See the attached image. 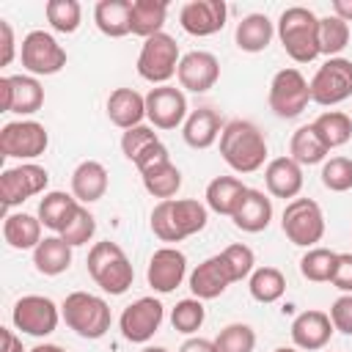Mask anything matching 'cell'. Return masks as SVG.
<instances>
[{"mask_svg": "<svg viewBox=\"0 0 352 352\" xmlns=\"http://www.w3.org/2000/svg\"><path fill=\"white\" fill-rule=\"evenodd\" d=\"M220 157L234 173H256L267 162V138L264 132L248 121L234 118L220 132Z\"/></svg>", "mask_w": 352, "mask_h": 352, "instance_id": "1", "label": "cell"}, {"mask_svg": "<svg viewBox=\"0 0 352 352\" xmlns=\"http://www.w3.org/2000/svg\"><path fill=\"white\" fill-rule=\"evenodd\" d=\"M209 220V209L206 204L195 201V198H168V201H157L151 209V231L160 242H182L198 231L206 228Z\"/></svg>", "mask_w": 352, "mask_h": 352, "instance_id": "2", "label": "cell"}, {"mask_svg": "<svg viewBox=\"0 0 352 352\" xmlns=\"http://www.w3.org/2000/svg\"><path fill=\"white\" fill-rule=\"evenodd\" d=\"M283 52L294 63H311L319 58V16L305 6H289L278 16L275 28Z\"/></svg>", "mask_w": 352, "mask_h": 352, "instance_id": "3", "label": "cell"}, {"mask_svg": "<svg viewBox=\"0 0 352 352\" xmlns=\"http://www.w3.org/2000/svg\"><path fill=\"white\" fill-rule=\"evenodd\" d=\"M88 275L91 280L104 292V294H124L132 280H135V270L124 253V248L118 242H94V248L88 250Z\"/></svg>", "mask_w": 352, "mask_h": 352, "instance_id": "4", "label": "cell"}, {"mask_svg": "<svg viewBox=\"0 0 352 352\" xmlns=\"http://www.w3.org/2000/svg\"><path fill=\"white\" fill-rule=\"evenodd\" d=\"M60 319L69 330H74L80 338L96 341L110 330V305L104 297L91 292H72L60 302Z\"/></svg>", "mask_w": 352, "mask_h": 352, "instance_id": "5", "label": "cell"}, {"mask_svg": "<svg viewBox=\"0 0 352 352\" xmlns=\"http://www.w3.org/2000/svg\"><path fill=\"white\" fill-rule=\"evenodd\" d=\"M280 228L292 245L316 248L324 236V212L314 198H294L280 214Z\"/></svg>", "mask_w": 352, "mask_h": 352, "instance_id": "6", "label": "cell"}, {"mask_svg": "<svg viewBox=\"0 0 352 352\" xmlns=\"http://www.w3.org/2000/svg\"><path fill=\"white\" fill-rule=\"evenodd\" d=\"M179 60H182V52H179V44L173 36H168L165 30L146 38L140 52H138V74L151 82V85H168V80L176 74L179 69Z\"/></svg>", "mask_w": 352, "mask_h": 352, "instance_id": "7", "label": "cell"}, {"mask_svg": "<svg viewBox=\"0 0 352 352\" xmlns=\"http://www.w3.org/2000/svg\"><path fill=\"white\" fill-rule=\"evenodd\" d=\"M311 102L322 107H336L352 96V60L349 58H327L314 77L308 80Z\"/></svg>", "mask_w": 352, "mask_h": 352, "instance_id": "8", "label": "cell"}, {"mask_svg": "<svg viewBox=\"0 0 352 352\" xmlns=\"http://www.w3.org/2000/svg\"><path fill=\"white\" fill-rule=\"evenodd\" d=\"M19 60H22V69L33 77H50V74H58L69 55L66 50L58 44V38L47 30H30L22 44H19Z\"/></svg>", "mask_w": 352, "mask_h": 352, "instance_id": "9", "label": "cell"}, {"mask_svg": "<svg viewBox=\"0 0 352 352\" xmlns=\"http://www.w3.org/2000/svg\"><path fill=\"white\" fill-rule=\"evenodd\" d=\"M267 102H270V110L278 118H286V121L297 118L311 102V88H308V80L302 77V72L294 69V66H286V69L275 72V77L270 82Z\"/></svg>", "mask_w": 352, "mask_h": 352, "instance_id": "10", "label": "cell"}, {"mask_svg": "<svg viewBox=\"0 0 352 352\" xmlns=\"http://www.w3.org/2000/svg\"><path fill=\"white\" fill-rule=\"evenodd\" d=\"M50 146V132L44 124L33 118H19L8 121L0 129V157H14L22 162H33L41 157Z\"/></svg>", "mask_w": 352, "mask_h": 352, "instance_id": "11", "label": "cell"}, {"mask_svg": "<svg viewBox=\"0 0 352 352\" xmlns=\"http://www.w3.org/2000/svg\"><path fill=\"white\" fill-rule=\"evenodd\" d=\"M11 322L16 330H22L25 336L33 338H44L50 333H55L58 322H60V305H55L50 297L44 294H25L14 302L11 311Z\"/></svg>", "mask_w": 352, "mask_h": 352, "instance_id": "12", "label": "cell"}, {"mask_svg": "<svg viewBox=\"0 0 352 352\" xmlns=\"http://www.w3.org/2000/svg\"><path fill=\"white\" fill-rule=\"evenodd\" d=\"M47 184H50V173H47V168H41L36 162H22L16 168H6L0 173V201L6 209H11L33 195L47 192Z\"/></svg>", "mask_w": 352, "mask_h": 352, "instance_id": "13", "label": "cell"}, {"mask_svg": "<svg viewBox=\"0 0 352 352\" xmlns=\"http://www.w3.org/2000/svg\"><path fill=\"white\" fill-rule=\"evenodd\" d=\"M165 319V305L157 297H138L129 302L121 316H118V330L126 341L132 344H146L162 324Z\"/></svg>", "mask_w": 352, "mask_h": 352, "instance_id": "14", "label": "cell"}, {"mask_svg": "<svg viewBox=\"0 0 352 352\" xmlns=\"http://www.w3.org/2000/svg\"><path fill=\"white\" fill-rule=\"evenodd\" d=\"M187 96L176 85H154L146 94V118L154 129H176L187 121Z\"/></svg>", "mask_w": 352, "mask_h": 352, "instance_id": "15", "label": "cell"}, {"mask_svg": "<svg viewBox=\"0 0 352 352\" xmlns=\"http://www.w3.org/2000/svg\"><path fill=\"white\" fill-rule=\"evenodd\" d=\"M44 104V88L33 74H8L0 77V110L33 116Z\"/></svg>", "mask_w": 352, "mask_h": 352, "instance_id": "16", "label": "cell"}, {"mask_svg": "<svg viewBox=\"0 0 352 352\" xmlns=\"http://www.w3.org/2000/svg\"><path fill=\"white\" fill-rule=\"evenodd\" d=\"M228 6L223 0H190L179 11V25L190 36H214L226 28Z\"/></svg>", "mask_w": 352, "mask_h": 352, "instance_id": "17", "label": "cell"}, {"mask_svg": "<svg viewBox=\"0 0 352 352\" xmlns=\"http://www.w3.org/2000/svg\"><path fill=\"white\" fill-rule=\"evenodd\" d=\"M184 275H187V256L179 248H170V245L157 248L154 256L148 258L146 280L160 294H170L173 289H179Z\"/></svg>", "mask_w": 352, "mask_h": 352, "instance_id": "18", "label": "cell"}, {"mask_svg": "<svg viewBox=\"0 0 352 352\" xmlns=\"http://www.w3.org/2000/svg\"><path fill=\"white\" fill-rule=\"evenodd\" d=\"M176 77H179V85L184 91L206 94L220 80V60L212 52H206V50H192V52L182 55Z\"/></svg>", "mask_w": 352, "mask_h": 352, "instance_id": "19", "label": "cell"}, {"mask_svg": "<svg viewBox=\"0 0 352 352\" xmlns=\"http://www.w3.org/2000/svg\"><path fill=\"white\" fill-rule=\"evenodd\" d=\"M333 322H330V314L324 311H302L294 316L292 327H289V336H292V344L300 349V352H322L333 336Z\"/></svg>", "mask_w": 352, "mask_h": 352, "instance_id": "20", "label": "cell"}, {"mask_svg": "<svg viewBox=\"0 0 352 352\" xmlns=\"http://www.w3.org/2000/svg\"><path fill=\"white\" fill-rule=\"evenodd\" d=\"M190 292H192V297H198V300H214V297H220L231 283H234V278H231V270H228V264L223 261V256L220 253H214V256H209V258H204L192 272H190Z\"/></svg>", "mask_w": 352, "mask_h": 352, "instance_id": "21", "label": "cell"}, {"mask_svg": "<svg viewBox=\"0 0 352 352\" xmlns=\"http://www.w3.org/2000/svg\"><path fill=\"white\" fill-rule=\"evenodd\" d=\"M302 165H297L292 157H275L264 168V184L272 198H289L294 201L302 190Z\"/></svg>", "mask_w": 352, "mask_h": 352, "instance_id": "22", "label": "cell"}, {"mask_svg": "<svg viewBox=\"0 0 352 352\" xmlns=\"http://www.w3.org/2000/svg\"><path fill=\"white\" fill-rule=\"evenodd\" d=\"M223 126L226 124L214 107H198V110H190L187 121L182 124V138L190 148H209L220 140Z\"/></svg>", "mask_w": 352, "mask_h": 352, "instance_id": "23", "label": "cell"}, {"mask_svg": "<svg viewBox=\"0 0 352 352\" xmlns=\"http://www.w3.org/2000/svg\"><path fill=\"white\" fill-rule=\"evenodd\" d=\"M107 118L118 129H132L140 126L146 118V96L138 94L135 88H116L107 96Z\"/></svg>", "mask_w": 352, "mask_h": 352, "instance_id": "24", "label": "cell"}, {"mask_svg": "<svg viewBox=\"0 0 352 352\" xmlns=\"http://www.w3.org/2000/svg\"><path fill=\"white\" fill-rule=\"evenodd\" d=\"M231 220H234V226H236L239 231H245V234H258V231H264V228L270 226V220H272V198H267L261 190L248 187V192L242 195V201H239L236 212L231 214Z\"/></svg>", "mask_w": 352, "mask_h": 352, "instance_id": "25", "label": "cell"}, {"mask_svg": "<svg viewBox=\"0 0 352 352\" xmlns=\"http://www.w3.org/2000/svg\"><path fill=\"white\" fill-rule=\"evenodd\" d=\"M107 168L99 160H82L72 170V195L80 204H94L107 192Z\"/></svg>", "mask_w": 352, "mask_h": 352, "instance_id": "26", "label": "cell"}, {"mask_svg": "<svg viewBox=\"0 0 352 352\" xmlns=\"http://www.w3.org/2000/svg\"><path fill=\"white\" fill-rule=\"evenodd\" d=\"M41 220L38 214H28V212H8L3 220V239L14 248V250H36L41 236Z\"/></svg>", "mask_w": 352, "mask_h": 352, "instance_id": "27", "label": "cell"}, {"mask_svg": "<svg viewBox=\"0 0 352 352\" xmlns=\"http://www.w3.org/2000/svg\"><path fill=\"white\" fill-rule=\"evenodd\" d=\"M275 36V25L267 14H248L236 22V30H234V41L242 52H264L270 47Z\"/></svg>", "mask_w": 352, "mask_h": 352, "instance_id": "28", "label": "cell"}, {"mask_svg": "<svg viewBox=\"0 0 352 352\" xmlns=\"http://www.w3.org/2000/svg\"><path fill=\"white\" fill-rule=\"evenodd\" d=\"M248 192V187L242 184V179L236 176H214L206 184V209H212L214 214H226L231 217L242 201V195Z\"/></svg>", "mask_w": 352, "mask_h": 352, "instance_id": "29", "label": "cell"}, {"mask_svg": "<svg viewBox=\"0 0 352 352\" xmlns=\"http://www.w3.org/2000/svg\"><path fill=\"white\" fill-rule=\"evenodd\" d=\"M165 19H168V3L165 0H132V11H129L132 36H140L146 41V38L162 33Z\"/></svg>", "mask_w": 352, "mask_h": 352, "instance_id": "30", "label": "cell"}, {"mask_svg": "<svg viewBox=\"0 0 352 352\" xmlns=\"http://www.w3.org/2000/svg\"><path fill=\"white\" fill-rule=\"evenodd\" d=\"M129 11H132V0H99L94 6V22L99 33H104L107 38H124L132 33Z\"/></svg>", "mask_w": 352, "mask_h": 352, "instance_id": "31", "label": "cell"}, {"mask_svg": "<svg viewBox=\"0 0 352 352\" xmlns=\"http://www.w3.org/2000/svg\"><path fill=\"white\" fill-rule=\"evenodd\" d=\"M33 267H36V272L50 275V278L66 272L72 267V245L63 242L58 234L55 236H44L38 242V248L33 250Z\"/></svg>", "mask_w": 352, "mask_h": 352, "instance_id": "32", "label": "cell"}, {"mask_svg": "<svg viewBox=\"0 0 352 352\" xmlns=\"http://www.w3.org/2000/svg\"><path fill=\"white\" fill-rule=\"evenodd\" d=\"M77 206H80V201H77L72 192L50 190V192H44V198L38 201V220H41L44 228L60 234Z\"/></svg>", "mask_w": 352, "mask_h": 352, "instance_id": "33", "label": "cell"}, {"mask_svg": "<svg viewBox=\"0 0 352 352\" xmlns=\"http://www.w3.org/2000/svg\"><path fill=\"white\" fill-rule=\"evenodd\" d=\"M330 154V148L322 143V138L316 135V129L311 124L300 126L292 132V140H289V157L297 162V165H319L324 162Z\"/></svg>", "mask_w": 352, "mask_h": 352, "instance_id": "34", "label": "cell"}, {"mask_svg": "<svg viewBox=\"0 0 352 352\" xmlns=\"http://www.w3.org/2000/svg\"><path fill=\"white\" fill-rule=\"evenodd\" d=\"M311 126L316 129V135L322 138V143L330 151L333 148H341V146H346L352 140V118L346 113H341V110H324V113H319L311 121Z\"/></svg>", "mask_w": 352, "mask_h": 352, "instance_id": "35", "label": "cell"}, {"mask_svg": "<svg viewBox=\"0 0 352 352\" xmlns=\"http://www.w3.org/2000/svg\"><path fill=\"white\" fill-rule=\"evenodd\" d=\"M140 179H143L146 192L154 195V198H160V201H168V198H173L182 190V170L170 160L168 162H160V165H154L148 170H143Z\"/></svg>", "mask_w": 352, "mask_h": 352, "instance_id": "36", "label": "cell"}, {"mask_svg": "<svg viewBox=\"0 0 352 352\" xmlns=\"http://www.w3.org/2000/svg\"><path fill=\"white\" fill-rule=\"evenodd\" d=\"M248 289L256 302H264V305L278 302L286 292V275L278 267H256L253 275L248 278Z\"/></svg>", "mask_w": 352, "mask_h": 352, "instance_id": "37", "label": "cell"}, {"mask_svg": "<svg viewBox=\"0 0 352 352\" xmlns=\"http://www.w3.org/2000/svg\"><path fill=\"white\" fill-rule=\"evenodd\" d=\"M336 261L338 253L330 248H308L300 258V272L305 280L311 283H330L333 272H336Z\"/></svg>", "mask_w": 352, "mask_h": 352, "instance_id": "38", "label": "cell"}, {"mask_svg": "<svg viewBox=\"0 0 352 352\" xmlns=\"http://www.w3.org/2000/svg\"><path fill=\"white\" fill-rule=\"evenodd\" d=\"M349 44V25L336 14L319 16V55L338 58Z\"/></svg>", "mask_w": 352, "mask_h": 352, "instance_id": "39", "label": "cell"}, {"mask_svg": "<svg viewBox=\"0 0 352 352\" xmlns=\"http://www.w3.org/2000/svg\"><path fill=\"white\" fill-rule=\"evenodd\" d=\"M44 16L55 33H74L82 22V6L77 0H47Z\"/></svg>", "mask_w": 352, "mask_h": 352, "instance_id": "40", "label": "cell"}, {"mask_svg": "<svg viewBox=\"0 0 352 352\" xmlns=\"http://www.w3.org/2000/svg\"><path fill=\"white\" fill-rule=\"evenodd\" d=\"M204 319H206V308H204V300H198V297H184L170 311V324L182 336L198 333L201 324H204Z\"/></svg>", "mask_w": 352, "mask_h": 352, "instance_id": "41", "label": "cell"}, {"mask_svg": "<svg viewBox=\"0 0 352 352\" xmlns=\"http://www.w3.org/2000/svg\"><path fill=\"white\" fill-rule=\"evenodd\" d=\"M217 352H253L256 349V330L245 322H231L214 336Z\"/></svg>", "mask_w": 352, "mask_h": 352, "instance_id": "42", "label": "cell"}, {"mask_svg": "<svg viewBox=\"0 0 352 352\" xmlns=\"http://www.w3.org/2000/svg\"><path fill=\"white\" fill-rule=\"evenodd\" d=\"M94 234H96V220H94V214L88 212V206L80 204L58 236H60L63 242H69L72 248H80V245H88V242L94 239Z\"/></svg>", "mask_w": 352, "mask_h": 352, "instance_id": "43", "label": "cell"}, {"mask_svg": "<svg viewBox=\"0 0 352 352\" xmlns=\"http://www.w3.org/2000/svg\"><path fill=\"white\" fill-rule=\"evenodd\" d=\"M319 176L330 192H346V190H352V160L349 157H327L322 162Z\"/></svg>", "mask_w": 352, "mask_h": 352, "instance_id": "44", "label": "cell"}, {"mask_svg": "<svg viewBox=\"0 0 352 352\" xmlns=\"http://www.w3.org/2000/svg\"><path fill=\"white\" fill-rule=\"evenodd\" d=\"M220 256H223V261L228 264L234 283H236V280L250 278V275H253V270H256V253H253L248 245H242V242H234V245L223 248V250H220Z\"/></svg>", "mask_w": 352, "mask_h": 352, "instance_id": "45", "label": "cell"}, {"mask_svg": "<svg viewBox=\"0 0 352 352\" xmlns=\"http://www.w3.org/2000/svg\"><path fill=\"white\" fill-rule=\"evenodd\" d=\"M154 143H160V138H157L154 126H146V124L132 126V129H126V132L121 135V151H124V157H126L132 165H135V160H138L148 146H154Z\"/></svg>", "mask_w": 352, "mask_h": 352, "instance_id": "46", "label": "cell"}, {"mask_svg": "<svg viewBox=\"0 0 352 352\" xmlns=\"http://www.w3.org/2000/svg\"><path fill=\"white\" fill-rule=\"evenodd\" d=\"M330 322L338 333L352 336V294H341L333 305H330Z\"/></svg>", "mask_w": 352, "mask_h": 352, "instance_id": "47", "label": "cell"}, {"mask_svg": "<svg viewBox=\"0 0 352 352\" xmlns=\"http://www.w3.org/2000/svg\"><path fill=\"white\" fill-rule=\"evenodd\" d=\"M338 292L344 294H352V253H338V261H336V272H333V280H330Z\"/></svg>", "mask_w": 352, "mask_h": 352, "instance_id": "48", "label": "cell"}, {"mask_svg": "<svg viewBox=\"0 0 352 352\" xmlns=\"http://www.w3.org/2000/svg\"><path fill=\"white\" fill-rule=\"evenodd\" d=\"M168 160H170V154H168L165 143L160 140V143L148 146V148L135 160V168H138V173H143V170H148V168H154V165H160V162H168Z\"/></svg>", "mask_w": 352, "mask_h": 352, "instance_id": "49", "label": "cell"}, {"mask_svg": "<svg viewBox=\"0 0 352 352\" xmlns=\"http://www.w3.org/2000/svg\"><path fill=\"white\" fill-rule=\"evenodd\" d=\"M0 66H8L16 58V41H14V28L8 19H0Z\"/></svg>", "mask_w": 352, "mask_h": 352, "instance_id": "50", "label": "cell"}, {"mask_svg": "<svg viewBox=\"0 0 352 352\" xmlns=\"http://www.w3.org/2000/svg\"><path fill=\"white\" fill-rule=\"evenodd\" d=\"M179 352H217V349H214V341L201 338V336H190V338L179 346Z\"/></svg>", "mask_w": 352, "mask_h": 352, "instance_id": "51", "label": "cell"}, {"mask_svg": "<svg viewBox=\"0 0 352 352\" xmlns=\"http://www.w3.org/2000/svg\"><path fill=\"white\" fill-rule=\"evenodd\" d=\"M0 336H3V349L0 352H25L22 349V338L11 327H0Z\"/></svg>", "mask_w": 352, "mask_h": 352, "instance_id": "52", "label": "cell"}, {"mask_svg": "<svg viewBox=\"0 0 352 352\" xmlns=\"http://www.w3.org/2000/svg\"><path fill=\"white\" fill-rule=\"evenodd\" d=\"M333 14L349 25L352 22V0H333Z\"/></svg>", "mask_w": 352, "mask_h": 352, "instance_id": "53", "label": "cell"}, {"mask_svg": "<svg viewBox=\"0 0 352 352\" xmlns=\"http://www.w3.org/2000/svg\"><path fill=\"white\" fill-rule=\"evenodd\" d=\"M28 352H66L63 346H58V344H36L33 349H28Z\"/></svg>", "mask_w": 352, "mask_h": 352, "instance_id": "54", "label": "cell"}, {"mask_svg": "<svg viewBox=\"0 0 352 352\" xmlns=\"http://www.w3.org/2000/svg\"><path fill=\"white\" fill-rule=\"evenodd\" d=\"M140 352H168V349L165 346H143Z\"/></svg>", "mask_w": 352, "mask_h": 352, "instance_id": "55", "label": "cell"}, {"mask_svg": "<svg viewBox=\"0 0 352 352\" xmlns=\"http://www.w3.org/2000/svg\"><path fill=\"white\" fill-rule=\"evenodd\" d=\"M272 352H300V349L297 346H275Z\"/></svg>", "mask_w": 352, "mask_h": 352, "instance_id": "56", "label": "cell"}]
</instances>
